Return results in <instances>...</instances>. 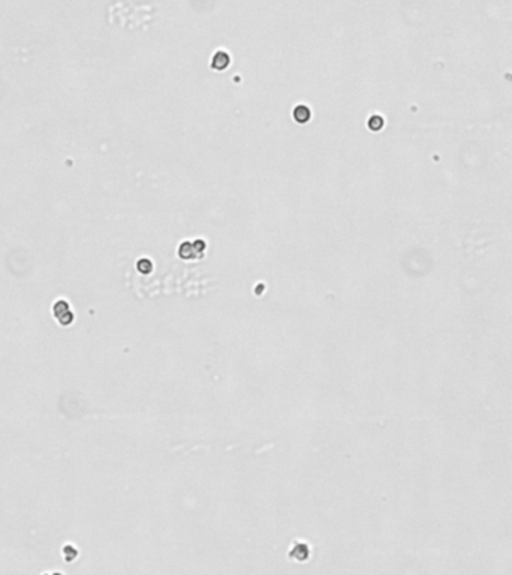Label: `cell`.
<instances>
[{"label": "cell", "instance_id": "cell-1", "mask_svg": "<svg viewBox=\"0 0 512 575\" xmlns=\"http://www.w3.org/2000/svg\"><path fill=\"white\" fill-rule=\"evenodd\" d=\"M53 315L56 318V321L61 325V326H68L72 324V310L69 304L65 300H58L54 306H53Z\"/></svg>", "mask_w": 512, "mask_h": 575}]
</instances>
